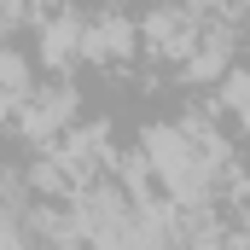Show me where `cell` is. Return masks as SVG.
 Wrapping results in <instances>:
<instances>
[]
</instances>
